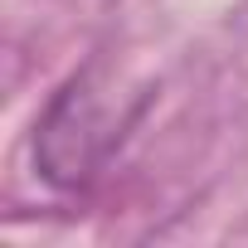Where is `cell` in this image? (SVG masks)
Returning a JSON list of instances; mask_svg holds the SVG:
<instances>
[{"instance_id":"obj_1","label":"cell","mask_w":248,"mask_h":248,"mask_svg":"<svg viewBox=\"0 0 248 248\" xmlns=\"http://www.w3.org/2000/svg\"><path fill=\"white\" fill-rule=\"evenodd\" d=\"M117 132L122 112L107 102V83H97V73H73L34 127V166L49 185L78 190L117 146Z\"/></svg>"}]
</instances>
